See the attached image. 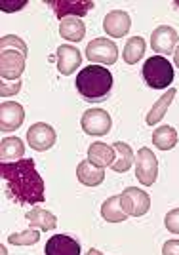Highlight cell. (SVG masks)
Listing matches in <instances>:
<instances>
[{
  "label": "cell",
  "mask_w": 179,
  "mask_h": 255,
  "mask_svg": "<svg viewBox=\"0 0 179 255\" xmlns=\"http://www.w3.org/2000/svg\"><path fill=\"white\" fill-rule=\"evenodd\" d=\"M0 177L6 183L8 198L19 206L40 204L46 200L42 175L36 171L32 158H23L19 162H0Z\"/></svg>",
  "instance_id": "obj_1"
},
{
  "label": "cell",
  "mask_w": 179,
  "mask_h": 255,
  "mask_svg": "<svg viewBox=\"0 0 179 255\" xmlns=\"http://www.w3.org/2000/svg\"><path fill=\"white\" fill-rule=\"evenodd\" d=\"M27 44L19 36L8 34L0 40V75L2 82L15 84L21 82V75L27 65Z\"/></svg>",
  "instance_id": "obj_2"
},
{
  "label": "cell",
  "mask_w": 179,
  "mask_h": 255,
  "mask_svg": "<svg viewBox=\"0 0 179 255\" xmlns=\"http://www.w3.org/2000/svg\"><path fill=\"white\" fill-rule=\"evenodd\" d=\"M76 90L86 101L101 103L113 90V75L103 65H88L76 75Z\"/></svg>",
  "instance_id": "obj_3"
},
{
  "label": "cell",
  "mask_w": 179,
  "mask_h": 255,
  "mask_svg": "<svg viewBox=\"0 0 179 255\" xmlns=\"http://www.w3.org/2000/svg\"><path fill=\"white\" fill-rule=\"evenodd\" d=\"M143 80L153 90H166L174 82V67L162 55H153L143 63Z\"/></svg>",
  "instance_id": "obj_4"
},
{
  "label": "cell",
  "mask_w": 179,
  "mask_h": 255,
  "mask_svg": "<svg viewBox=\"0 0 179 255\" xmlns=\"http://www.w3.org/2000/svg\"><path fill=\"white\" fill-rule=\"evenodd\" d=\"M120 206L128 217H141L151 210V198L145 191L137 187H128L120 194Z\"/></svg>",
  "instance_id": "obj_5"
},
{
  "label": "cell",
  "mask_w": 179,
  "mask_h": 255,
  "mask_svg": "<svg viewBox=\"0 0 179 255\" xmlns=\"http://www.w3.org/2000/svg\"><path fill=\"white\" fill-rule=\"evenodd\" d=\"M86 57L95 65H113L118 59V48L109 38H94L86 46Z\"/></svg>",
  "instance_id": "obj_6"
},
{
  "label": "cell",
  "mask_w": 179,
  "mask_h": 255,
  "mask_svg": "<svg viewBox=\"0 0 179 255\" xmlns=\"http://www.w3.org/2000/svg\"><path fill=\"white\" fill-rule=\"evenodd\" d=\"M80 126L84 129L88 135H107L111 131V126H113V120H111V115L103 111V109H88L84 115H82V120H80Z\"/></svg>",
  "instance_id": "obj_7"
},
{
  "label": "cell",
  "mask_w": 179,
  "mask_h": 255,
  "mask_svg": "<svg viewBox=\"0 0 179 255\" xmlns=\"http://www.w3.org/2000/svg\"><path fill=\"white\" fill-rule=\"evenodd\" d=\"M158 175V160L155 156L153 150H149L147 147L137 150L136 154V177L137 181H141V185L151 187Z\"/></svg>",
  "instance_id": "obj_8"
},
{
  "label": "cell",
  "mask_w": 179,
  "mask_h": 255,
  "mask_svg": "<svg viewBox=\"0 0 179 255\" xmlns=\"http://www.w3.org/2000/svg\"><path fill=\"white\" fill-rule=\"evenodd\" d=\"M57 135H55V129L50 124H44V122H36L29 128L27 131V143L31 145L34 150L44 152V150H50L55 145Z\"/></svg>",
  "instance_id": "obj_9"
},
{
  "label": "cell",
  "mask_w": 179,
  "mask_h": 255,
  "mask_svg": "<svg viewBox=\"0 0 179 255\" xmlns=\"http://www.w3.org/2000/svg\"><path fill=\"white\" fill-rule=\"evenodd\" d=\"M57 19H67V17H82L94 8V2H82V0H48L46 2Z\"/></svg>",
  "instance_id": "obj_10"
},
{
  "label": "cell",
  "mask_w": 179,
  "mask_h": 255,
  "mask_svg": "<svg viewBox=\"0 0 179 255\" xmlns=\"http://www.w3.org/2000/svg\"><path fill=\"white\" fill-rule=\"evenodd\" d=\"M179 42V34L170 25H160L151 34V48L162 57L168 53L176 52V44Z\"/></svg>",
  "instance_id": "obj_11"
},
{
  "label": "cell",
  "mask_w": 179,
  "mask_h": 255,
  "mask_svg": "<svg viewBox=\"0 0 179 255\" xmlns=\"http://www.w3.org/2000/svg\"><path fill=\"white\" fill-rule=\"evenodd\" d=\"M55 57H57V71L65 76L73 75L82 63L80 50L76 46H71V44H61L55 52Z\"/></svg>",
  "instance_id": "obj_12"
},
{
  "label": "cell",
  "mask_w": 179,
  "mask_h": 255,
  "mask_svg": "<svg viewBox=\"0 0 179 255\" xmlns=\"http://www.w3.org/2000/svg\"><path fill=\"white\" fill-rule=\"evenodd\" d=\"M25 120V111L15 101H4L0 105V129L2 131H15L21 128Z\"/></svg>",
  "instance_id": "obj_13"
},
{
  "label": "cell",
  "mask_w": 179,
  "mask_h": 255,
  "mask_svg": "<svg viewBox=\"0 0 179 255\" xmlns=\"http://www.w3.org/2000/svg\"><path fill=\"white\" fill-rule=\"evenodd\" d=\"M130 27H132V19L124 10H111L103 19V29L113 38L126 36Z\"/></svg>",
  "instance_id": "obj_14"
},
{
  "label": "cell",
  "mask_w": 179,
  "mask_h": 255,
  "mask_svg": "<svg viewBox=\"0 0 179 255\" xmlns=\"http://www.w3.org/2000/svg\"><path fill=\"white\" fill-rule=\"evenodd\" d=\"M46 255H80V244L67 234H55L46 242Z\"/></svg>",
  "instance_id": "obj_15"
},
{
  "label": "cell",
  "mask_w": 179,
  "mask_h": 255,
  "mask_svg": "<svg viewBox=\"0 0 179 255\" xmlns=\"http://www.w3.org/2000/svg\"><path fill=\"white\" fill-rule=\"evenodd\" d=\"M76 177H78V181H80L82 185H86V187H97V185H101L103 179H105V170L99 168V166H95V164H92L90 160L86 158L78 164V168H76Z\"/></svg>",
  "instance_id": "obj_16"
},
{
  "label": "cell",
  "mask_w": 179,
  "mask_h": 255,
  "mask_svg": "<svg viewBox=\"0 0 179 255\" xmlns=\"http://www.w3.org/2000/svg\"><path fill=\"white\" fill-rule=\"evenodd\" d=\"M88 160L105 170L107 166H113V162H115V149L111 145L99 143V141L92 143L90 149H88Z\"/></svg>",
  "instance_id": "obj_17"
},
{
  "label": "cell",
  "mask_w": 179,
  "mask_h": 255,
  "mask_svg": "<svg viewBox=\"0 0 179 255\" xmlns=\"http://www.w3.org/2000/svg\"><path fill=\"white\" fill-rule=\"evenodd\" d=\"M25 154V143L19 137H4L0 143V160L2 162H19Z\"/></svg>",
  "instance_id": "obj_18"
},
{
  "label": "cell",
  "mask_w": 179,
  "mask_h": 255,
  "mask_svg": "<svg viewBox=\"0 0 179 255\" xmlns=\"http://www.w3.org/2000/svg\"><path fill=\"white\" fill-rule=\"evenodd\" d=\"M113 149H115V162H113L111 168L116 173H124L134 164V150L128 143H122V141H116L113 145Z\"/></svg>",
  "instance_id": "obj_19"
},
{
  "label": "cell",
  "mask_w": 179,
  "mask_h": 255,
  "mask_svg": "<svg viewBox=\"0 0 179 255\" xmlns=\"http://www.w3.org/2000/svg\"><path fill=\"white\" fill-rule=\"evenodd\" d=\"M59 34L69 42H80L86 34V25L80 17H67L61 19L59 25Z\"/></svg>",
  "instance_id": "obj_20"
},
{
  "label": "cell",
  "mask_w": 179,
  "mask_h": 255,
  "mask_svg": "<svg viewBox=\"0 0 179 255\" xmlns=\"http://www.w3.org/2000/svg\"><path fill=\"white\" fill-rule=\"evenodd\" d=\"M27 221L31 227H34L36 231H52L57 227V217L48 210H40V208H34L31 212H27Z\"/></svg>",
  "instance_id": "obj_21"
},
{
  "label": "cell",
  "mask_w": 179,
  "mask_h": 255,
  "mask_svg": "<svg viewBox=\"0 0 179 255\" xmlns=\"http://www.w3.org/2000/svg\"><path fill=\"white\" fill-rule=\"evenodd\" d=\"M174 97H176V90H168L155 105L151 107V111L147 113V120H145L149 126H155V124H158V122L164 118L168 107L172 105V101H174Z\"/></svg>",
  "instance_id": "obj_22"
},
{
  "label": "cell",
  "mask_w": 179,
  "mask_h": 255,
  "mask_svg": "<svg viewBox=\"0 0 179 255\" xmlns=\"http://www.w3.org/2000/svg\"><path fill=\"white\" fill-rule=\"evenodd\" d=\"M101 215L107 223H122L126 221L128 215L124 213L122 206H120V196H111L107 198L103 206H101Z\"/></svg>",
  "instance_id": "obj_23"
},
{
  "label": "cell",
  "mask_w": 179,
  "mask_h": 255,
  "mask_svg": "<svg viewBox=\"0 0 179 255\" xmlns=\"http://www.w3.org/2000/svg\"><path fill=\"white\" fill-rule=\"evenodd\" d=\"M178 131L172 126H160L153 133V143L160 150H170L178 145Z\"/></svg>",
  "instance_id": "obj_24"
},
{
  "label": "cell",
  "mask_w": 179,
  "mask_h": 255,
  "mask_svg": "<svg viewBox=\"0 0 179 255\" xmlns=\"http://www.w3.org/2000/svg\"><path fill=\"white\" fill-rule=\"evenodd\" d=\"M145 48H147V44H145V40L141 36H132L126 42V46H124V52H122L124 61L128 65H136L139 59H143Z\"/></svg>",
  "instance_id": "obj_25"
},
{
  "label": "cell",
  "mask_w": 179,
  "mask_h": 255,
  "mask_svg": "<svg viewBox=\"0 0 179 255\" xmlns=\"http://www.w3.org/2000/svg\"><path fill=\"white\" fill-rule=\"evenodd\" d=\"M40 240V231L36 229H29V231H23V233H15L8 236V242L13 246H32Z\"/></svg>",
  "instance_id": "obj_26"
},
{
  "label": "cell",
  "mask_w": 179,
  "mask_h": 255,
  "mask_svg": "<svg viewBox=\"0 0 179 255\" xmlns=\"http://www.w3.org/2000/svg\"><path fill=\"white\" fill-rule=\"evenodd\" d=\"M164 225H166V229H168L170 233L179 234V208H176V210H172V212L166 213Z\"/></svg>",
  "instance_id": "obj_27"
},
{
  "label": "cell",
  "mask_w": 179,
  "mask_h": 255,
  "mask_svg": "<svg viewBox=\"0 0 179 255\" xmlns=\"http://www.w3.org/2000/svg\"><path fill=\"white\" fill-rule=\"evenodd\" d=\"M19 90H21V82H15V84H6V82H2V86H0L2 97L15 96V94H19Z\"/></svg>",
  "instance_id": "obj_28"
},
{
  "label": "cell",
  "mask_w": 179,
  "mask_h": 255,
  "mask_svg": "<svg viewBox=\"0 0 179 255\" xmlns=\"http://www.w3.org/2000/svg\"><path fill=\"white\" fill-rule=\"evenodd\" d=\"M162 255H179V240H168V242H164Z\"/></svg>",
  "instance_id": "obj_29"
},
{
  "label": "cell",
  "mask_w": 179,
  "mask_h": 255,
  "mask_svg": "<svg viewBox=\"0 0 179 255\" xmlns=\"http://www.w3.org/2000/svg\"><path fill=\"white\" fill-rule=\"evenodd\" d=\"M27 2H17V4H6V2H2L0 6H2V10H17V8H23Z\"/></svg>",
  "instance_id": "obj_30"
},
{
  "label": "cell",
  "mask_w": 179,
  "mask_h": 255,
  "mask_svg": "<svg viewBox=\"0 0 179 255\" xmlns=\"http://www.w3.org/2000/svg\"><path fill=\"white\" fill-rule=\"evenodd\" d=\"M86 255H103V254H101L99 250H95V248H92V250H88V254H86Z\"/></svg>",
  "instance_id": "obj_31"
},
{
  "label": "cell",
  "mask_w": 179,
  "mask_h": 255,
  "mask_svg": "<svg viewBox=\"0 0 179 255\" xmlns=\"http://www.w3.org/2000/svg\"><path fill=\"white\" fill-rule=\"evenodd\" d=\"M174 61H176V67H179V48L176 50V53H174Z\"/></svg>",
  "instance_id": "obj_32"
}]
</instances>
